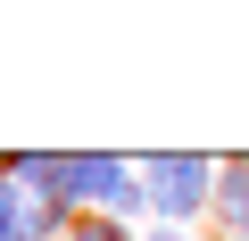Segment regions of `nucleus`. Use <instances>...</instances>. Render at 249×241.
<instances>
[{"label":"nucleus","mask_w":249,"mask_h":241,"mask_svg":"<svg viewBox=\"0 0 249 241\" xmlns=\"http://www.w3.org/2000/svg\"><path fill=\"white\" fill-rule=\"evenodd\" d=\"M67 200L75 208H108L116 224L150 208V183H142V158H116V150H83L75 175H67Z\"/></svg>","instance_id":"nucleus-1"},{"label":"nucleus","mask_w":249,"mask_h":241,"mask_svg":"<svg viewBox=\"0 0 249 241\" xmlns=\"http://www.w3.org/2000/svg\"><path fill=\"white\" fill-rule=\"evenodd\" d=\"M216 158H191V150H158V158H142V183H150V208L166 216V224H183V216H199V208H216Z\"/></svg>","instance_id":"nucleus-2"},{"label":"nucleus","mask_w":249,"mask_h":241,"mask_svg":"<svg viewBox=\"0 0 249 241\" xmlns=\"http://www.w3.org/2000/svg\"><path fill=\"white\" fill-rule=\"evenodd\" d=\"M216 216L232 224V241H249V158H232L216 175Z\"/></svg>","instance_id":"nucleus-3"},{"label":"nucleus","mask_w":249,"mask_h":241,"mask_svg":"<svg viewBox=\"0 0 249 241\" xmlns=\"http://www.w3.org/2000/svg\"><path fill=\"white\" fill-rule=\"evenodd\" d=\"M0 241H25V200H17L9 167H0Z\"/></svg>","instance_id":"nucleus-4"},{"label":"nucleus","mask_w":249,"mask_h":241,"mask_svg":"<svg viewBox=\"0 0 249 241\" xmlns=\"http://www.w3.org/2000/svg\"><path fill=\"white\" fill-rule=\"evenodd\" d=\"M67 241H133V233H124L116 216H75V224H67Z\"/></svg>","instance_id":"nucleus-5"},{"label":"nucleus","mask_w":249,"mask_h":241,"mask_svg":"<svg viewBox=\"0 0 249 241\" xmlns=\"http://www.w3.org/2000/svg\"><path fill=\"white\" fill-rule=\"evenodd\" d=\"M150 241H183V233H175V224H158V233H150Z\"/></svg>","instance_id":"nucleus-6"}]
</instances>
